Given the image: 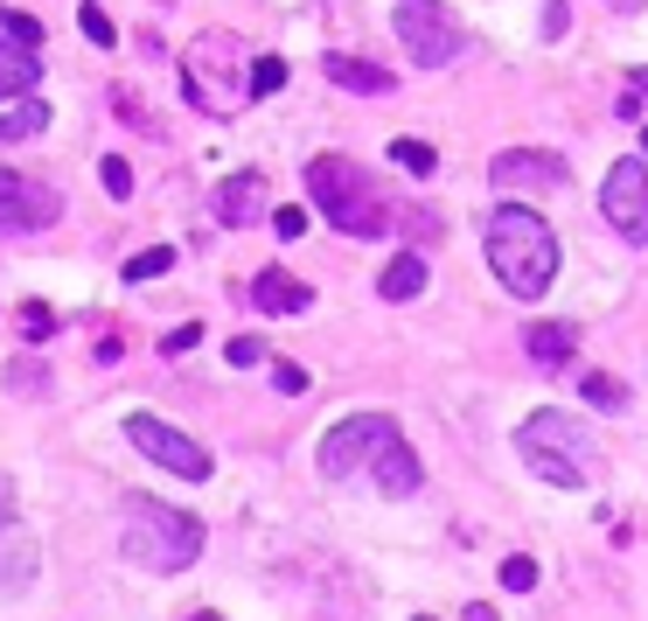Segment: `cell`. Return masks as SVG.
Instances as JSON below:
<instances>
[{
	"label": "cell",
	"instance_id": "cell-17",
	"mask_svg": "<svg viewBox=\"0 0 648 621\" xmlns=\"http://www.w3.org/2000/svg\"><path fill=\"white\" fill-rule=\"evenodd\" d=\"M35 78H43L35 49H28V43H14V35H0V99H28Z\"/></svg>",
	"mask_w": 648,
	"mask_h": 621
},
{
	"label": "cell",
	"instance_id": "cell-34",
	"mask_svg": "<svg viewBox=\"0 0 648 621\" xmlns=\"http://www.w3.org/2000/svg\"><path fill=\"white\" fill-rule=\"evenodd\" d=\"M273 231L279 238H300V231H308V210H273Z\"/></svg>",
	"mask_w": 648,
	"mask_h": 621
},
{
	"label": "cell",
	"instance_id": "cell-28",
	"mask_svg": "<svg viewBox=\"0 0 648 621\" xmlns=\"http://www.w3.org/2000/svg\"><path fill=\"white\" fill-rule=\"evenodd\" d=\"M78 22H84V35H91L99 49H112V43H119V28L105 22V8H78Z\"/></svg>",
	"mask_w": 648,
	"mask_h": 621
},
{
	"label": "cell",
	"instance_id": "cell-27",
	"mask_svg": "<svg viewBox=\"0 0 648 621\" xmlns=\"http://www.w3.org/2000/svg\"><path fill=\"white\" fill-rule=\"evenodd\" d=\"M14 579H22V587L35 579V552H28V544H22V552H0V587H14Z\"/></svg>",
	"mask_w": 648,
	"mask_h": 621
},
{
	"label": "cell",
	"instance_id": "cell-19",
	"mask_svg": "<svg viewBox=\"0 0 648 621\" xmlns=\"http://www.w3.org/2000/svg\"><path fill=\"white\" fill-rule=\"evenodd\" d=\"M49 126V105L43 99H22L14 112H0V140H35Z\"/></svg>",
	"mask_w": 648,
	"mask_h": 621
},
{
	"label": "cell",
	"instance_id": "cell-30",
	"mask_svg": "<svg viewBox=\"0 0 648 621\" xmlns=\"http://www.w3.org/2000/svg\"><path fill=\"white\" fill-rule=\"evenodd\" d=\"M223 356H231L238 370H252V364H265V343H258V335H238V343L223 349Z\"/></svg>",
	"mask_w": 648,
	"mask_h": 621
},
{
	"label": "cell",
	"instance_id": "cell-32",
	"mask_svg": "<svg viewBox=\"0 0 648 621\" xmlns=\"http://www.w3.org/2000/svg\"><path fill=\"white\" fill-rule=\"evenodd\" d=\"M273 384L293 399V391H308V370H300V364H273Z\"/></svg>",
	"mask_w": 648,
	"mask_h": 621
},
{
	"label": "cell",
	"instance_id": "cell-4",
	"mask_svg": "<svg viewBox=\"0 0 648 621\" xmlns=\"http://www.w3.org/2000/svg\"><path fill=\"white\" fill-rule=\"evenodd\" d=\"M308 196L321 203V217L349 238H384L391 231V203L377 196V182L349 154H314L308 161Z\"/></svg>",
	"mask_w": 648,
	"mask_h": 621
},
{
	"label": "cell",
	"instance_id": "cell-23",
	"mask_svg": "<svg viewBox=\"0 0 648 621\" xmlns=\"http://www.w3.org/2000/svg\"><path fill=\"white\" fill-rule=\"evenodd\" d=\"M391 161L412 168V175H432V168H440V154H432L426 140H391Z\"/></svg>",
	"mask_w": 648,
	"mask_h": 621
},
{
	"label": "cell",
	"instance_id": "cell-21",
	"mask_svg": "<svg viewBox=\"0 0 648 621\" xmlns=\"http://www.w3.org/2000/svg\"><path fill=\"white\" fill-rule=\"evenodd\" d=\"M8 391H28V399H35V391H49V364H35V356H14V364H8Z\"/></svg>",
	"mask_w": 648,
	"mask_h": 621
},
{
	"label": "cell",
	"instance_id": "cell-37",
	"mask_svg": "<svg viewBox=\"0 0 648 621\" xmlns=\"http://www.w3.org/2000/svg\"><path fill=\"white\" fill-rule=\"evenodd\" d=\"M467 621H495V608H482V600H474V608H467Z\"/></svg>",
	"mask_w": 648,
	"mask_h": 621
},
{
	"label": "cell",
	"instance_id": "cell-14",
	"mask_svg": "<svg viewBox=\"0 0 648 621\" xmlns=\"http://www.w3.org/2000/svg\"><path fill=\"white\" fill-rule=\"evenodd\" d=\"M308 300H314V294L300 287L293 273H279V266H265V273L252 279V308H258V314H300Z\"/></svg>",
	"mask_w": 648,
	"mask_h": 621
},
{
	"label": "cell",
	"instance_id": "cell-16",
	"mask_svg": "<svg viewBox=\"0 0 648 621\" xmlns=\"http://www.w3.org/2000/svg\"><path fill=\"white\" fill-rule=\"evenodd\" d=\"M321 70H328V84H342V91H363V99H384V91L397 84L384 64H363V56H328Z\"/></svg>",
	"mask_w": 648,
	"mask_h": 621
},
{
	"label": "cell",
	"instance_id": "cell-26",
	"mask_svg": "<svg viewBox=\"0 0 648 621\" xmlns=\"http://www.w3.org/2000/svg\"><path fill=\"white\" fill-rule=\"evenodd\" d=\"M502 587H509V594H530V587H537V559H523V552L502 559Z\"/></svg>",
	"mask_w": 648,
	"mask_h": 621
},
{
	"label": "cell",
	"instance_id": "cell-7",
	"mask_svg": "<svg viewBox=\"0 0 648 621\" xmlns=\"http://www.w3.org/2000/svg\"><path fill=\"white\" fill-rule=\"evenodd\" d=\"M600 217H606V231H621L627 244H648V161L641 154H627V161L606 168Z\"/></svg>",
	"mask_w": 648,
	"mask_h": 621
},
{
	"label": "cell",
	"instance_id": "cell-18",
	"mask_svg": "<svg viewBox=\"0 0 648 621\" xmlns=\"http://www.w3.org/2000/svg\"><path fill=\"white\" fill-rule=\"evenodd\" d=\"M418 287H426V258H418V252H397L384 266V279H377V294H384V300H418Z\"/></svg>",
	"mask_w": 648,
	"mask_h": 621
},
{
	"label": "cell",
	"instance_id": "cell-13",
	"mask_svg": "<svg viewBox=\"0 0 648 621\" xmlns=\"http://www.w3.org/2000/svg\"><path fill=\"white\" fill-rule=\"evenodd\" d=\"M370 475H377L384 496H412V488L426 482V468H418V455L405 440H384V447H377V461H370Z\"/></svg>",
	"mask_w": 648,
	"mask_h": 621
},
{
	"label": "cell",
	"instance_id": "cell-24",
	"mask_svg": "<svg viewBox=\"0 0 648 621\" xmlns=\"http://www.w3.org/2000/svg\"><path fill=\"white\" fill-rule=\"evenodd\" d=\"M167 266H175V252H167V244H154V252H140V258H126V287H132V279H161Z\"/></svg>",
	"mask_w": 648,
	"mask_h": 621
},
{
	"label": "cell",
	"instance_id": "cell-38",
	"mask_svg": "<svg viewBox=\"0 0 648 621\" xmlns=\"http://www.w3.org/2000/svg\"><path fill=\"white\" fill-rule=\"evenodd\" d=\"M635 91H641V99H648V70H635Z\"/></svg>",
	"mask_w": 648,
	"mask_h": 621
},
{
	"label": "cell",
	"instance_id": "cell-12",
	"mask_svg": "<svg viewBox=\"0 0 648 621\" xmlns=\"http://www.w3.org/2000/svg\"><path fill=\"white\" fill-rule=\"evenodd\" d=\"M523 356L537 370H565L571 356H579V329H571V322H530L523 329Z\"/></svg>",
	"mask_w": 648,
	"mask_h": 621
},
{
	"label": "cell",
	"instance_id": "cell-8",
	"mask_svg": "<svg viewBox=\"0 0 648 621\" xmlns=\"http://www.w3.org/2000/svg\"><path fill=\"white\" fill-rule=\"evenodd\" d=\"M397 440V426L384 419V412H356V419H342L328 440H321V475L328 482H349L356 468H370L377 461V447Z\"/></svg>",
	"mask_w": 648,
	"mask_h": 621
},
{
	"label": "cell",
	"instance_id": "cell-6",
	"mask_svg": "<svg viewBox=\"0 0 648 621\" xmlns=\"http://www.w3.org/2000/svg\"><path fill=\"white\" fill-rule=\"evenodd\" d=\"M397 43L412 49V64L440 70V64H453V56L467 49V35L440 0H397Z\"/></svg>",
	"mask_w": 648,
	"mask_h": 621
},
{
	"label": "cell",
	"instance_id": "cell-33",
	"mask_svg": "<svg viewBox=\"0 0 648 621\" xmlns=\"http://www.w3.org/2000/svg\"><path fill=\"white\" fill-rule=\"evenodd\" d=\"M196 335H202L196 322H188V329H167V335H161V349H167V356H188V349H196Z\"/></svg>",
	"mask_w": 648,
	"mask_h": 621
},
{
	"label": "cell",
	"instance_id": "cell-25",
	"mask_svg": "<svg viewBox=\"0 0 648 621\" xmlns=\"http://www.w3.org/2000/svg\"><path fill=\"white\" fill-rule=\"evenodd\" d=\"M0 35H14V43H43V22H35V14H22V8H0Z\"/></svg>",
	"mask_w": 648,
	"mask_h": 621
},
{
	"label": "cell",
	"instance_id": "cell-9",
	"mask_svg": "<svg viewBox=\"0 0 648 621\" xmlns=\"http://www.w3.org/2000/svg\"><path fill=\"white\" fill-rule=\"evenodd\" d=\"M126 440L140 447L147 461L154 468H167V475H182V482H209V455L196 440H188V433H175L167 419H154V412H132L126 419Z\"/></svg>",
	"mask_w": 648,
	"mask_h": 621
},
{
	"label": "cell",
	"instance_id": "cell-29",
	"mask_svg": "<svg viewBox=\"0 0 648 621\" xmlns=\"http://www.w3.org/2000/svg\"><path fill=\"white\" fill-rule=\"evenodd\" d=\"M99 175H105V196H119V203H126V196H132V168H126V161H119V154H112V161H105V168H99Z\"/></svg>",
	"mask_w": 648,
	"mask_h": 621
},
{
	"label": "cell",
	"instance_id": "cell-1",
	"mask_svg": "<svg viewBox=\"0 0 648 621\" xmlns=\"http://www.w3.org/2000/svg\"><path fill=\"white\" fill-rule=\"evenodd\" d=\"M488 266L517 300H537L558 279V231L537 210H523V203H502L488 217Z\"/></svg>",
	"mask_w": 648,
	"mask_h": 621
},
{
	"label": "cell",
	"instance_id": "cell-39",
	"mask_svg": "<svg viewBox=\"0 0 648 621\" xmlns=\"http://www.w3.org/2000/svg\"><path fill=\"white\" fill-rule=\"evenodd\" d=\"M188 621H223V614H188Z\"/></svg>",
	"mask_w": 648,
	"mask_h": 621
},
{
	"label": "cell",
	"instance_id": "cell-31",
	"mask_svg": "<svg viewBox=\"0 0 648 621\" xmlns=\"http://www.w3.org/2000/svg\"><path fill=\"white\" fill-rule=\"evenodd\" d=\"M22 329H28V335H35V343H43V335H49V329H56V314H49V308H43V300H28V308H22Z\"/></svg>",
	"mask_w": 648,
	"mask_h": 621
},
{
	"label": "cell",
	"instance_id": "cell-3",
	"mask_svg": "<svg viewBox=\"0 0 648 621\" xmlns=\"http://www.w3.org/2000/svg\"><path fill=\"white\" fill-rule=\"evenodd\" d=\"M517 455L537 482L551 488H586L600 475V447L593 433H586L579 419H565V412H530V419L517 426Z\"/></svg>",
	"mask_w": 648,
	"mask_h": 621
},
{
	"label": "cell",
	"instance_id": "cell-20",
	"mask_svg": "<svg viewBox=\"0 0 648 621\" xmlns=\"http://www.w3.org/2000/svg\"><path fill=\"white\" fill-rule=\"evenodd\" d=\"M579 391H586V405H600V412H627V384H621V378H606V370H593V378H586Z\"/></svg>",
	"mask_w": 648,
	"mask_h": 621
},
{
	"label": "cell",
	"instance_id": "cell-36",
	"mask_svg": "<svg viewBox=\"0 0 648 621\" xmlns=\"http://www.w3.org/2000/svg\"><path fill=\"white\" fill-rule=\"evenodd\" d=\"M8 524H14V482L0 475V531H8Z\"/></svg>",
	"mask_w": 648,
	"mask_h": 621
},
{
	"label": "cell",
	"instance_id": "cell-10",
	"mask_svg": "<svg viewBox=\"0 0 648 621\" xmlns=\"http://www.w3.org/2000/svg\"><path fill=\"white\" fill-rule=\"evenodd\" d=\"M56 189H43V182H28V175H14V168H0V223L8 231H49L56 223Z\"/></svg>",
	"mask_w": 648,
	"mask_h": 621
},
{
	"label": "cell",
	"instance_id": "cell-5",
	"mask_svg": "<svg viewBox=\"0 0 648 621\" xmlns=\"http://www.w3.org/2000/svg\"><path fill=\"white\" fill-rule=\"evenodd\" d=\"M182 91L209 119H231V112L252 99V84H244V49L231 35H196L188 56H182Z\"/></svg>",
	"mask_w": 648,
	"mask_h": 621
},
{
	"label": "cell",
	"instance_id": "cell-35",
	"mask_svg": "<svg viewBox=\"0 0 648 621\" xmlns=\"http://www.w3.org/2000/svg\"><path fill=\"white\" fill-rule=\"evenodd\" d=\"M565 22H571V14H565V0H544V35H551V43L565 35Z\"/></svg>",
	"mask_w": 648,
	"mask_h": 621
},
{
	"label": "cell",
	"instance_id": "cell-2",
	"mask_svg": "<svg viewBox=\"0 0 648 621\" xmlns=\"http://www.w3.org/2000/svg\"><path fill=\"white\" fill-rule=\"evenodd\" d=\"M119 552L140 573H182V566H196V552H202V524L188 510H175V503H161V496H132L126 524H119Z\"/></svg>",
	"mask_w": 648,
	"mask_h": 621
},
{
	"label": "cell",
	"instance_id": "cell-22",
	"mask_svg": "<svg viewBox=\"0 0 648 621\" xmlns=\"http://www.w3.org/2000/svg\"><path fill=\"white\" fill-rule=\"evenodd\" d=\"M244 84H252V99H273V91L286 84V64H279V56H258V64L244 70Z\"/></svg>",
	"mask_w": 648,
	"mask_h": 621
},
{
	"label": "cell",
	"instance_id": "cell-15",
	"mask_svg": "<svg viewBox=\"0 0 648 621\" xmlns=\"http://www.w3.org/2000/svg\"><path fill=\"white\" fill-rule=\"evenodd\" d=\"M217 217H223V223L265 217V175H258V168H244V175H231V182L217 189Z\"/></svg>",
	"mask_w": 648,
	"mask_h": 621
},
{
	"label": "cell",
	"instance_id": "cell-40",
	"mask_svg": "<svg viewBox=\"0 0 648 621\" xmlns=\"http://www.w3.org/2000/svg\"><path fill=\"white\" fill-rule=\"evenodd\" d=\"M641 154H648V126H641Z\"/></svg>",
	"mask_w": 648,
	"mask_h": 621
},
{
	"label": "cell",
	"instance_id": "cell-11",
	"mask_svg": "<svg viewBox=\"0 0 648 621\" xmlns=\"http://www.w3.org/2000/svg\"><path fill=\"white\" fill-rule=\"evenodd\" d=\"M488 182H495V189H558L565 161L544 154V147H502V154L488 161Z\"/></svg>",
	"mask_w": 648,
	"mask_h": 621
}]
</instances>
